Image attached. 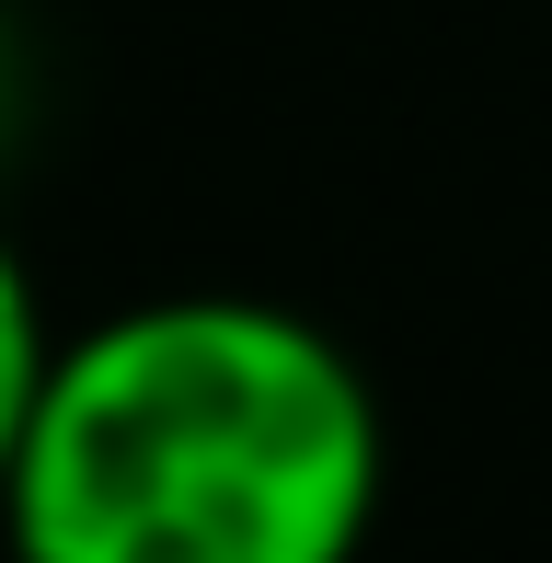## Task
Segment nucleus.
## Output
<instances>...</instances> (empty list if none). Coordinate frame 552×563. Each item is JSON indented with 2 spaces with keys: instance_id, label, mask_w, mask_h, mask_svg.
Listing matches in <instances>:
<instances>
[{
  "instance_id": "f257e3e1",
  "label": "nucleus",
  "mask_w": 552,
  "mask_h": 563,
  "mask_svg": "<svg viewBox=\"0 0 552 563\" xmlns=\"http://www.w3.org/2000/svg\"><path fill=\"white\" fill-rule=\"evenodd\" d=\"M380 379L288 299L185 288L46 356L0 472L12 563H368Z\"/></svg>"
},
{
  "instance_id": "7ed1b4c3",
  "label": "nucleus",
  "mask_w": 552,
  "mask_h": 563,
  "mask_svg": "<svg viewBox=\"0 0 552 563\" xmlns=\"http://www.w3.org/2000/svg\"><path fill=\"white\" fill-rule=\"evenodd\" d=\"M12 139H23V35L0 12V162H12Z\"/></svg>"
},
{
  "instance_id": "f03ea898",
  "label": "nucleus",
  "mask_w": 552,
  "mask_h": 563,
  "mask_svg": "<svg viewBox=\"0 0 552 563\" xmlns=\"http://www.w3.org/2000/svg\"><path fill=\"white\" fill-rule=\"evenodd\" d=\"M46 356H58V334H46V299H35V276H23V253L0 242V472H12V449H23V415H35Z\"/></svg>"
}]
</instances>
